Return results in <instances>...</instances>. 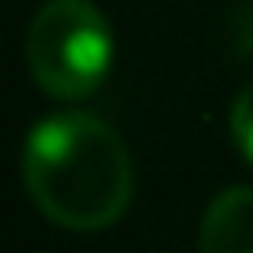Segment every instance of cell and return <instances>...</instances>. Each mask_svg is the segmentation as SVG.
<instances>
[{"label":"cell","mask_w":253,"mask_h":253,"mask_svg":"<svg viewBox=\"0 0 253 253\" xmlns=\"http://www.w3.org/2000/svg\"><path fill=\"white\" fill-rule=\"evenodd\" d=\"M110 26L89 0H46L26 30V63L42 93L89 97L110 72Z\"/></svg>","instance_id":"cell-2"},{"label":"cell","mask_w":253,"mask_h":253,"mask_svg":"<svg viewBox=\"0 0 253 253\" xmlns=\"http://www.w3.org/2000/svg\"><path fill=\"white\" fill-rule=\"evenodd\" d=\"M21 177L34 207L72 232L110 228L135 194V165L114 126L93 114H55L26 139Z\"/></svg>","instance_id":"cell-1"},{"label":"cell","mask_w":253,"mask_h":253,"mask_svg":"<svg viewBox=\"0 0 253 253\" xmlns=\"http://www.w3.org/2000/svg\"><path fill=\"white\" fill-rule=\"evenodd\" d=\"M199 253H253V186L215 194L199 228Z\"/></svg>","instance_id":"cell-3"},{"label":"cell","mask_w":253,"mask_h":253,"mask_svg":"<svg viewBox=\"0 0 253 253\" xmlns=\"http://www.w3.org/2000/svg\"><path fill=\"white\" fill-rule=\"evenodd\" d=\"M228 126H232V139H236V148H241V152L253 161V81L245 84L241 93H236V101H232V114H228Z\"/></svg>","instance_id":"cell-4"}]
</instances>
